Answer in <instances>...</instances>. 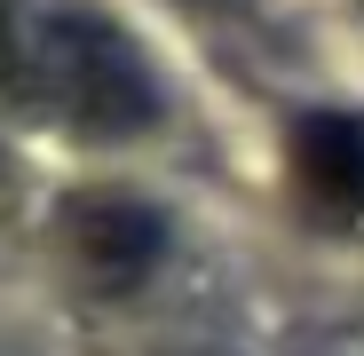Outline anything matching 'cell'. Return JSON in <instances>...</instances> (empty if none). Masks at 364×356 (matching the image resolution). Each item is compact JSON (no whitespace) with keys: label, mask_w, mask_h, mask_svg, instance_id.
<instances>
[{"label":"cell","mask_w":364,"mask_h":356,"mask_svg":"<svg viewBox=\"0 0 364 356\" xmlns=\"http://www.w3.org/2000/svg\"><path fill=\"white\" fill-rule=\"evenodd\" d=\"M55 237H64V261L80 269V285L127 293L166 254V214L135 190H72L55 206Z\"/></svg>","instance_id":"2"},{"label":"cell","mask_w":364,"mask_h":356,"mask_svg":"<svg viewBox=\"0 0 364 356\" xmlns=\"http://www.w3.org/2000/svg\"><path fill=\"white\" fill-rule=\"evenodd\" d=\"M0 95L80 143H135L166 111L159 72L95 0H0Z\"/></svg>","instance_id":"1"},{"label":"cell","mask_w":364,"mask_h":356,"mask_svg":"<svg viewBox=\"0 0 364 356\" xmlns=\"http://www.w3.org/2000/svg\"><path fill=\"white\" fill-rule=\"evenodd\" d=\"M293 183L317 222H364V119L348 111H309L293 119Z\"/></svg>","instance_id":"3"}]
</instances>
